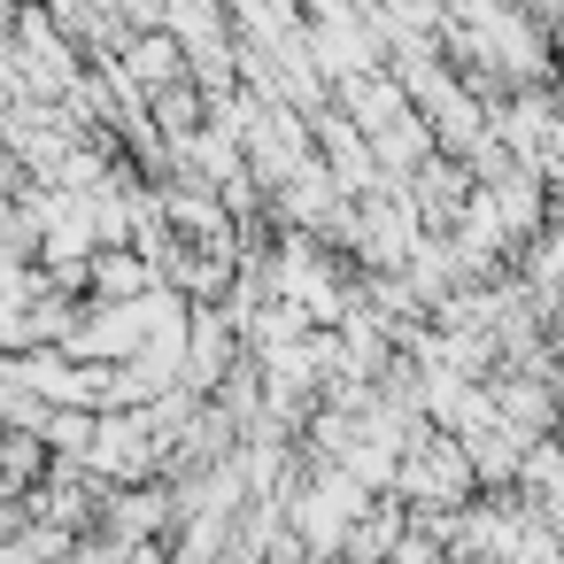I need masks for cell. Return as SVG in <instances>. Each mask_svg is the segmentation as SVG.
<instances>
[{
  "mask_svg": "<svg viewBox=\"0 0 564 564\" xmlns=\"http://www.w3.org/2000/svg\"><path fill=\"white\" fill-rule=\"evenodd\" d=\"M109 510H117V518H109V525H117V541H132V533L148 541V533L163 525V510H171V495H163V487H140V495H117Z\"/></svg>",
  "mask_w": 564,
  "mask_h": 564,
  "instance_id": "3",
  "label": "cell"
},
{
  "mask_svg": "<svg viewBox=\"0 0 564 564\" xmlns=\"http://www.w3.org/2000/svg\"><path fill=\"white\" fill-rule=\"evenodd\" d=\"M86 464H101L109 479H148V471L163 464V433H155L148 402H140V410H109V417H94V448H86Z\"/></svg>",
  "mask_w": 564,
  "mask_h": 564,
  "instance_id": "1",
  "label": "cell"
},
{
  "mask_svg": "<svg viewBox=\"0 0 564 564\" xmlns=\"http://www.w3.org/2000/svg\"><path fill=\"white\" fill-rule=\"evenodd\" d=\"M94 286H101L109 302H132V294H148V286H155V256H124V248H109V256H101V271H94Z\"/></svg>",
  "mask_w": 564,
  "mask_h": 564,
  "instance_id": "2",
  "label": "cell"
}]
</instances>
